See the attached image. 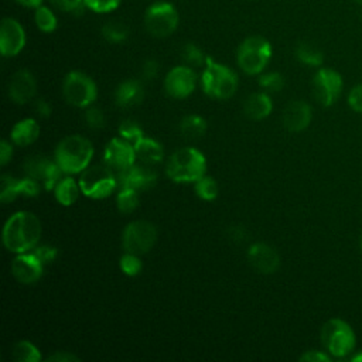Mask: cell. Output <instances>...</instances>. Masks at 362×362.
Returning a JSON list of instances; mask_svg holds the SVG:
<instances>
[{"instance_id": "obj_30", "label": "cell", "mask_w": 362, "mask_h": 362, "mask_svg": "<svg viewBox=\"0 0 362 362\" xmlns=\"http://www.w3.org/2000/svg\"><path fill=\"white\" fill-rule=\"evenodd\" d=\"M0 201L3 204H8L14 201L17 197H21L20 192V178H14L13 175L4 174L1 175L0 182Z\"/></svg>"}, {"instance_id": "obj_45", "label": "cell", "mask_w": 362, "mask_h": 362, "mask_svg": "<svg viewBox=\"0 0 362 362\" xmlns=\"http://www.w3.org/2000/svg\"><path fill=\"white\" fill-rule=\"evenodd\" d=\"M48 362H76L79 361V358L71 352H66V351H58L52 355H49L47 358Z\"/></svg>"}, {"instance_id": "obj_28", "label": "cell", "mask_w": 362, "mask_h": 362, "mask_svg": "<svg viewBox=\"0 0 362 362\" xmlns=\"http://www.w3.org/2000/svg\"><path fill=\"white\" fill-rule=\"evenodd\" d=\"M13 359L16 362H40L41 352L33 342L21 339L13 346Z\"/></svg>"}, {"instance_id": "obj_7", "label": "cell", "mask_w": 362, "mask_h": 362, "mask_svg": "<svg viewBox=\"0 0 362 362\" xmlns=\"http://www.w3.org/2000/svg\"><path fill=\"white\" fill-rule=\"evenodd\" d=\"M321 342L334 356H345L355 348V334L348 322L341 318L328 320L321 328Z\"/></svg>"}, {"instance_id": "obj_19", "label": "cell", "mask_w": 362, "mask_h": 362, "mask_svg": "<svg viewBox=\"0 0 362 362\" xmlns=\"http://www.w3.org/2000/svg\"><path fill=\"white\" fill-rule=\"evenodd\" d=\"M37 92V82L34 75L27 69H18L8 82V98L17 103L24 105L30 102Z\"/></svg>"}, {"instance_id": "obj_3", "label": "cell", "mask_w": 362, "mask_h": 362, "mask_svg": "<svg viewBox=\"0 0 362 362\" xmlns=\"http://www.w3.org/2000/svg\"><path fill=\"white\" fill-rule=\"evenodd\" d=\"M206 160L205 156L194 148L184 147L175 150L167 160L165 174L174 182H197L205 175Z\"/></svg>"}, {"instance_id": "obj_43", "label": "cell", "mask_w": 362, "mask_h": 362, "mask_svg": "<svg viewBox=\"0 0 362 362\" xmlns=\"http://www.w3.org/2000/svg\"><path fill=\"white\" fill-rule=\"evenodd\" d=\"M55 7H58L62 11H71L78 13V10L82 7L83 0H51Z\"/></svg>"}, {"instance_id": "obj_36", "label": "cell", "mask_w": 362, "mask_h": 362, "mask_svg": "<svg viewBox=\"0 0 362 362\" xmlns=\"http://www.w3.org/2000/svg\"><path fill=\"white\" fill-rule=\"evenodd\" d=\"M182 59L188 64V66H201L206 62V57L204 55V52L192 42L184 45Z\"/></svg>"}, {"instance_id": "obj_23", "label": "cell", "mask_w": 362, "mask_h": 362, "mask_svg": "<svg viewBox=\"0 0 362 362\" xmlns=\"http://www.w3.org/2000/svg\"><path fill=\"white\" fill-rule=\"evenodd\" d=\"M38 136H40V126L37 120L31 117L17 122L10 132L11 141L16 146H21V147L33 144L38 139Z\"/></svg>"}, {"instance_id": "obj_52", "label": "cell", "mask_w": 362, "mask_h": 362, "mask_svg": "<svg viewBox=\"0 0 362 362\" xmlns=\"http://www.w3.org/2000/svg\"><path fill=\"white\" fill-rule=\"evenodd\" d=\"M361 247H362V239H361Z\"/></svg>"}, {"instance_id": "obj_47", "label": "cell", "mask_w": 362, "mask_h": 362, "mask_svg": "<svg viewBox=\"0 0 362 362\" xmlns=\"http://www.w3.org/2000/svg\"><path fill=\"white\" fill-rule=\"evenodd\" d=\"M34 109H35V112H37V115L38 116H41V117H49V115H51V112H52V109H51V105L47 102V100H44V99H38V100H35V103H34Z\"/></svg>"}, {"instance_id": "obj_31", "label": "cell", "mask_w": 362, "mask_h": 362, "mask_svg": "<svg viewBox=\"0 0 362 362\" xmlns=\"http://www.w3.org/2000/svg\"><path fill=\"white\" fill-rule=\"evenodd\" d=\"M34 21L38 30L42 33H52L58 25V20L55 14L45 6H40L38 8H35Z\"/></svg>"}, {"instance_id": "obj_18", "label": "cell", "mask_w": 362, "mask_h": 362, "mask_svg": "<svg viewBox=\"0 0 362 362\" xmlns=\"http://www.w3.org/2000/svg\"><path fill=\"white\" fill-rule=\"evenodd\" d=\"M44 264L31 253H18L11 262V273L17 281L23 284H33L42 276Z\"/></svg>"}, {"instance_id": "obj_22", "label": "cell", "mask_w": 362, "mask_h": 362, "mask_svg": "<svg viewBox=\"0 0 362 362\" xmlns=\"http://www.w3.org/2000/svg\"><path fill=\"white\" fill-rule=\"evenodd\" d=\"M273 109L272 99L264 92H256L247 96L243 102V113L252 120H262L270 115Z\"/></svg>"}, {"instance_id": "obj_42", "label": "cell", "mask_w": 362, "mask_h": 362, "mask_svg": "<svg viewBox=\"0 0 362 362\" xmlns=\"http://www.w3.org/2000/svg\"><path fill=\"white\" fill-rule=\"evenodd\" d=\"M158 62L156 59H147L144 61L141 66V76L144 81H153L158 75Z\"/></svg>"}, {"instance_id": "obj_13", "label": "cell", "mask_w": 362, "mask_h": 362, "mask_svg": "<svg viewBox=\"0 0 362 362\" xmlns=\"http://www.w3.org/2000/svg\"><path fill=\"white\" fill-rule=\"evenodd\" d=\"M314 98L322 106H331L339 98L342 90L341 75L331 68H321L313 79Z\"/></svg>"}, {"instance_id": "obj_21", "label": "cell", "mask_w": 362, "mask_h": 362, "mask_svg": "<svg viewBox=\"0 0 362 362\" xmlns=\"http://www.w3.org/2000/svg\"><path fill=\"white\" fill-rule=\"evenodd\" d=\"M144 98V89L140 81L127 79L119 83L115 90V102L119 107L129 109L140 105Z\"/></svg>"}, {"instance_id": "obj_25", "label": "cell", "mask_w": 362, "mask_h": 362, "mask_svg": "<svg viewBox=\"0 0 362 362\" xmlns=\"http://www.w3.org/2000/svg\"><path fill=\"white\" fill-rule=\"evenodd\" d=\"M79 191H81V187L76 184V181L72 177H62L54 188V195L61 205L69 206L78 199Z\"/></svg>"}, {"instance_id": "obj_33", "label": "cell", "mask_w": 362, "mask_h": 362, "mask_svg": "<svg viewBox=\"0 0 362 362\" xmlns=\"http://www.w3.org/2000/svg\"><path fill=\"white\" fill-rule=\"evenodd\" d=\"M119 136L122 139H124L126 141H129L132 146L137 144L143 137H144V132L140 127V124L132 119L123 120L119 126Z\"/></svg>"}, {"instance_id": "obj_17", "label": "cell", "mask_w": 362, "mask_h": 362, "mask_svg": "<svg viewBox=\"0 0 362 362\" xmlns=\"http://www.w3.org/2000/svg\"><path fill=\"white\" fill-rule=\"evenodd\" d=\"M157 181V171L154 165L137 161L132 165V168L123 175L119 181V188H133L137 191L151 188Z\"/></svg>"}, {"instance_id": "obj_27", "label": "cell", "mask_w": 362, "mask_h": 362, "mask_svg": "<svg viewBox=\"0 0 362 362\" xmlns=\"http://www.w3.org/2000/svg\"><path fill=\"white\" fill-rule=\"evenodd\" d=\"M296 55L303 64L311 65V66H320L324 61V55L321 49L307 41H303L296 47Z\"/></svg>"}, {"instance_id": "obj_12", "label": "cell", "mask_w": 362, "mask_h": 362, "mask_svg": "<svg viewBox=\"0 0 362 362\" xmlns=\"http://www.w3.org/2000/svg\"><path fill=\"white\" fill-rule=\"evenodd\" d=\"M25 175L42 182L44 188L51 191L62 178L64 171L58 163L45 156H31L24 163Z\"/></svg>"}, {"instance_id": "obj_38", "label": "cell", "mask_w": 362, "mask_h": 362, "mask_svg": "<svg viewBox=\"0 0 362 362\" xmlns=\"http://www.w3.org/2000/svg\"><path fill=\"white\" fill-rule=\"evenodd\" d=\"M83 117H85V123H86V124H88V127H90V129L99 130V129L105 127L106 119H105L103 112H102L99 107L88 106V107H86V110H85Z\"/></svg>"}, {"instance_id": "obj_26", "label": "cell", "mask_w": 362, "mask_h": 362, "mask_svg": "<svg viewBox=\"0 0 362 362\" xmlns=\"http://www.w3.org/2000/svg\"><path fill=\"white\" fill-rule=\"evenodd\" d=\"M180 132L187 139H199L206 132V120L198 115H188L181 119Z\"/></svg>"}, {"instance_id": "obj_2", "label": "cell", "mask_w": 362, "mask_h": 362, "mask_svg": "<svg viewBox=\"0 0 362 362\" xmlns=\"http://www.w3.org/2000/svg\"><path fill=\"white\" fill-rule=\"evenodd\" d=\"M93 156L92 143L79 134L64 137L55 147L54 158L64 174L82 173L90 163Z\"/></svg>"}, {"instance_id": "obj_41", "label": "cell", "mask_w": 362, "mask_h": 362, "mask_svg": "<svg viewBox=\"0 0 362 362\" xmlns=\"http://www.w3.org/2000/svg\"><path fill=\"white\" fill-rule=\"evenodd\" d=\"M348 103L351 109L358 113H362V83L354 86L348 95Z\"/></svg>"}, {"instance_id": "obj_46", "label": "cell", "mask_w": 362, "mask_h": 362, "mask_svg": "<svg viewBox=\"0 0 362 362\" xmlns=\"http://www.w3.org/2000/svg\"><path fill=\"white\" fill-rule=\"evenodd\" d=\"M13 156V147L7 140H1L0 143V164L6 165Z\"/></svg>"}, {"instance_id": "obj_6", "label": "cell", "mask_w": 362, "mask_h": 362, "mask_svg": "<svg viewBox=\"0 0 362 362\" xmlns=\"http://www.w3.org/2000/svg\"><path fill=\"white\" fill-rule=\"evenodd\" d=\"M81 192L92 199L109 197L117 187V181L110 168L103 164L88 165L79 177Z\"/></svg>"}, {"instance_id": "obj_24", "label": "cell", "mask_w": 362, "mask_h": 362, "mask_svg": "<svg viewBox=\"0 0 362 362\" xmlns=\"http://www.w3.org/2000/svg\"><path fill=\"white\" fill-rule=\"evenodd\" d=\"M133 147H134V153H136V160L137 161L156 165V164L161 163V160L164 158V148H163V146L158 141H156V140H153L150 137H143Z\"/></svg>"}, {"instance_id": "obj_4", "label": "cell", "mask_w": 362, "mask_h": 362, "mask_svg": "<svg viewBox=\"0 0 362 362\" xmlns=\"http://www.w3.org/2000/svg\"><path fill=\"white\" fill-rule=\"evenodd\" d=\"M201 83L204 92L209 98L229 99L238 89V76L230 68L206 57Z\"/></svg>"}, {"instance_id": "obj_8", "label": "cell", "mask_w": 362, "mask_h": 362, "mask_svg": "<svg viewBox=\"0 0 362 362\" xmlns=\"http://www.w3.org/2000/svg\"><path fill=\"white\" fill-rule=\"evenodd\" d=\"M180 23L177 8L168 1L153 3L144 14V27L147 33L156 38L171 35Z\"/></svg>"}, {"instance_id": "obj_34", "label": "cell", "mask_w": 362, "mask_h": 362, "mask_svg": "<svg viewBox=\"0 0 362 362\" xmlns=\"http://www.w3.org/2000/svg\"><path fill=\"white\" fill-rule=\"evenodd\" d=\"M195 192L204 201H212L218 197L219 187L218 182L212 177L204 175L195 182Z\"/></svg>"}, {"instance_id": "obj_15", "label": "cell", "mask_w": 362, "mask_h": 362, "mask_svg": "<svg viewBox=\"0 0 362 362\" xmlns=\"http://www.w3.org/2000/svg\"><path fill=\"white\" fill-rule=\"evenodd\" d=\"M25 45V31L23 25L11 17H6L0 24V52L3 57H16Z\"/></svg>"}, {"instance_id": "obj_20", "label": "cell", "mask_w": 362, "mask_h": 362, "mask_svg": "<svg viewBox=\"0 0 362 362\" xmlns=\"http://www.w3.org/2000/svg\"><path fill=\"white\" fill-rule=\"evenodd\" d=\"M313 113L304 100H291L283 112V124L290 132H301L308 127Z\"/></svg>"}, {"instance_id": "obj_39", "label": "cell", "mask_w": 362, "mask_h": 362, "mask_svg": "<svg viewBox=\"0 0 362 362\" xmlns=\"http://www.w3.org/2000/svg\"><path fill=\"white\" fill-rule=\"evenodd\" d=\"M122 0H83L85 6L95 13H110L119 7Z\"/></svg>"}, {"instance_id": "obj_1", "label": "cell", "mask_w": 362, "mask_h": 362, "mask_svg": "<svg viewBox=\"0 0 362 362\" xmlns=\"http://www.w3.org/2000/svg\"><path fill=\"white\" fill-rule=\"evenodd\" d=\"M41 238V222L33 212L13 214L3 228L4 247L11 253H25L34 249Z\"/></svg>"}, {"instance_id": "obj_16", "label": "cell", "mask_w": 362, "mask_h": 362, "mask_svg": "<svg viewBox=\"0 0 362 362\" xmlns=\"http://www.w3.org/2000/svg\"><path fill=\"white\" fill-rule=\"evenodd\" d=\"M247 260L250 266L262 274H272L280 266L277 250L264 242H256L249 247Z\"/></svg>"}, {"instance_id": "obj_44", "label": "cell", "mask_w": 362, "mask_h": 362, "mask_svg": "<svg viewBox=\"0 0 362 362\" xmlns=\"http://www.w3.org/2000/svg\"><path fill=\"white\" fill-rule=\"evenodd\" d=\"M301 362H329L331 358L321 351H307L300 356Z\"/></svg>"}, {"instance_id": "obj_40", "label": "cell", "mask_w": 362, "mask_h": 362, "mask_svg": "<svg viewBox=\"0 0 362 362\" xmlns=\"http://www.w3.org/2000/svg\"><path fill=\"white\" fill-rule=\"evenodd\" d=\"M33 253L37 256V259L44 266H47V264L52 263V260L57 257L58 249L55 246H51V245H41V246H35L33 249Z\"/></svg>"}, {"instance_id": "obj_9", "label": "cell", "mask_w": 362, "mask_h": 362, "mask_svg": "<svg viewBox=\"0 0 362 362\" xmlns=\"http://www.w3.org/2000/svg\"><path fill=\"white\" fill-rule=\"evenodd\" d=\"M62 93L69 105L75 107H88L95 102L98 89L90 76L79 71H71L64 78Z\"/></svg>"}, {"instance_id": "obj_10", "label": "cell", "mask_w": 362, "mask_h": 362, "mask_svg": "<svg viewBox=\"0 0 362 362\" xmlns=\"http://www.w3.org/2000/svg\"><path fill=\"white\" fill-rule=\"evenodd\" d=\"M157 240V229L148 221H133L127 223L122 233V246L124 252L144 255L151 250Z\"/></svg>"}, {"instance_id": "obj_5", "label": "cell", "mask_w": 362, "mask_h": 362, "mask_svg": "<svg viewBox=\"0 0 362 362\" xmlns=\"http://www.w3.org/2000/svg\"><path fill=\"white\" fill-rule=\"evenodd\" d=\"M272 58L270 42L259 35L247 37L238 48L236 61L239 68L247 75L260 74Z\"/></svg>"}, {"instance_id": "obj_32", "label": "cell", "mask_w": 362, "mask_h": 362, "mask_svg": "<svg viewBox=\"0 0 362 362\" xmlns=\"http://www.w3.org/2000/svg\"><path fill=\"white\" fill-rule=\"evenodd\" d=\"M102 35L106 41L109 42H113V44H119V42H123L127 40L129 37V30L124 24L122 23H117V21H110V23H106L103 27H102Z\"/></svg>"}, {"instance_id": "obj_11", "label": "cell", "mask_w": 362, "mask_h": 362, "mask_svg": "<svg viewBox=\"0 0 362 362\" xmlns=\"http://www.w3.org/2000/svg\"><path fill=\"white\" fill-rule=\"evenodd\" d=\"M103 163L113 173L117 184L136 163L134 147L122 137L112 139L103 151Z\"/></svg>"}, {"instance_id": "obj_37", "label": "cell", "mask_w": 362, "mask_h": 362, "mask_svg": "<svg viewBox=\"0 0 362 362\" xmlns=\"http://www.w3.org/2000/svg\"><path fill=\"white\" fill-rule=\"evenodd\" d=\"M259 85L270 92H279L284 86V78L279 72H267L260 75Z\"/></svg>"}, {"instance_id": "obj_14", "label": "cell", "mask_w": 362, "mask_h": 362, "mask_svg": "<svg viewBox=\"0 0 362 362\" xmlns=\"http://www.w3.org/2000/svg\"><path fill=\"white\" fill-rule=\"evenodd\" d=\"M197 85V75L188 65L174 66L164 79V90L174 99L189 96Z\"/></svg>"}, {"instance_id": "obj_29", "label": "cell", "mask_w": 362, "mask_h": 362, "mask_svg": "<svg viewBox=\"0 0 362 362\" xmlns=\"http://www.w3.org/2000/svg\"><path fill=\"white\" fill-rule=\"evenodd\" d=\"M139 202H140V197L137 189L119 188V192L116 197V205L122 214H132L139 206Z\"/></svg>"}, {"instance_id": "obj_50", "label": "cell", "mask_w": 362, "mask_h": 362, "mask_svg": "<svg viewBox=\"0 0 362 362\" xmlns=\"http://www.w3.org/2000/svg\"><path fill=\"white\" fill-rule=\"evenodd\" d=\"M352 362H362V352H359L355 356H352Z\"/></svg>"}, {"instance_id": "obj_51", "label": "cell", "mask_w": 362, "mask_h": 362, "mask_svg": "<svg viewBox=\"0 0 362 362\" xmlns=\"http://www.w3.org/2000/svg\"><path fill=\"white\" fill-rule=\"evenodd\" d=\"M356 1H358V3H359V4H362V0H356Z\"/></svg>"}, {"instance_id": "obj_48", "label": "cell", "mask_w": 362, "mask_h": 362, "mask_svg": "<svg viewBox=\"0 0 362 362\" xmlns=\"http://www.w3.org/2000/svg\"><path fill=\"white\" fill-rule=\"evenodd\" d=\"M228 233H229V238H230L232 240L238 242V243H240V242H243V240L246 239V230H245L240 225L232 226Z\"/></svg>"}, {"instance_id": "obj_49", "label": "cell", "mask_w": 362, "mask_h": 362, "mask_svg": "<svg viewBox=\"0 0 362 362\" xmlns=\"http://www.w3.org/2000/svg\"><path fill=\"white\" fill-rule=\"evenodd\" d=\"M16 1L28 8H38L40 6H42V0H16Z\"/></svg>"}, {"instance_id": "obj_35", "label": "cell", "mask_w": 362, "mask_h": 362, "mask_svg": "<svg viewBox=\"0 0 362 362\" xmlns=\"http://www.w3.org/2000/svg\"><path fill=\"white\" fill-rule=\"evenodd\" d=\"M119 266H120V270L129 277H134V276L140 274V272L143 269V263H141L139 255L129 253V252H124V255L120 257Z\"/></svg>"}]
</instances>
